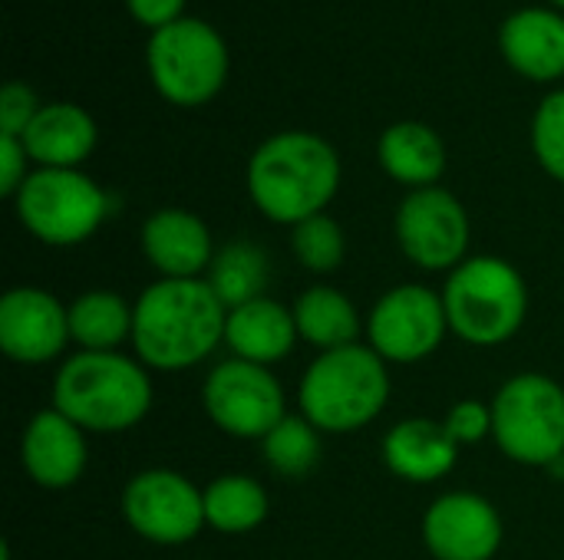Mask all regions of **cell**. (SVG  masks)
I'll use <instances>...</instances> for the list:
<instances>
[{
	"instance_id": "21",
	"label": "cell",
	"mask_w": 564,
	"mask_h": 560,
	"mask_svg": "<svg viewBox=\"0 0 564 560\" xmlns=\"http://www.w3.org/2000/svg\"><path fill=\"white\" fill-rule=\"evenodd\" d=\"M377 155L390 178L413 185V188H430L446 172V145L440 132L413 119L393 122L380 135Z\"/></svg>"
},
{
	"instance_id": "20",
	"label": "cell",
	"mask_w": 564,
	"mask_h": 560,
	"mask_svg": "<svg viewBox=\"0 0 564 560\" xmlns=\"http://www.w3.org/2000/svg\"><path fill=\"white\" fill-rule=\"evenodd\" d=\"M30 162L40 168H79L96 149V122L76 102L40 106L36 119L20 135Z\"/></svg>"
},
{
	"instance_id": "22",
	"label": "cell",
	"mask_w": 564,
	"mask_h": 560,
	"mask_svg": "<svg viewBox=\"0 0 564 560\" xmlns=\"http://www.w3.org/2000/svg\"><path fill=\"white\" fill-rule=\"evenodd\" d=\"M291 310H294V323H297L301 340L311 343L317 353L360 343V330H364L360 314L350 304V297L330 284L307 287Z\"/></svg>"
},
{
	"instance_id": "26",
	"label": "cell",
	"mask_w": 564,
	"mask_h": 560,
	"mask_svg": "<svg viewBox=\"0 0 564 560\" xmlns=\"http://www.w3.org/2000/svg\"><path fill=\"white\" fill-rule=\"evenodd\" d=\"M261 455L281 479H307L321 462V432L304 416H284L264 439Z\"/></svg>"
},
{
	"instance_id": "2",
	"label": "cell",
	"mask_w": 564,
	"mask_h": 560,
	"mask_svg": "<svg viewBox=\"0 0 564 560\" xmlns=\"http://www.w3.org/2000/svg\"><path fill=\"white\" fill-rule=\"evenodd\" d=\"M340 188L337 149L317 132H278L264 139L248 162V195L254 208L278 224H301L324 215Z\"/></svg>"
},
{
	"instance_id": "15",
	"label": "cell",
	"mask_w": 564,
	"mask_h": 560,
	"mask_svg": "<svg viewBox=\"0 0 564 560\" xmlns=\"http://www.w3.org/2000/svg\"><path fill=\"white\" fill-rule=\"evenodd\" d=\"M86 459V432L59 409L50 406L26 422L20 439V462L33 485L63 492L83 479Z\"/></svg>"
},
{
	"instance_id": "4",
	"label": "cell",
	"mask_w": 564,
	"mask_h": 560,
	"mask_svg": "<svg viewBox=\"0 0 564 560\" xmlns=\"http://www.w3.org/2000/svg\"><path fill=\"white\" fill-rule=\"evenodd\" d=\"M390 399L387 360L367 343L317 353L297 386L301 416L330 436L360 432L370 426Z\"/></svg>"
},
{
	"instance_id": "17",
	"label": "cell",
	"mask_w": 564,
	"mask_h": 560,
	"mask_svg": "<svg viewBox=\"0 0 564 560\" xmlns=\"http://www.w3.org/2000/svg\"><path fill=\"white\" fill-rule=\"evenodd\" d=\"M297 340L301 333L294 323V310L271 297H258L228 310L225 347L231 350L235 360L271 366L281 363L297 347Z\"/></svg>"
},
{
	"instance_id": "6",
	"label": "cell",
	"mask_w": 564,
	"mask_h": 560,
	"mask_svg": "<svg viewBox=\"0 0 564 560\" xmlns=\"http://www.w3.org/2000/svg\"><path fill=\"white\" fill-rule=\"evenodd\" d=\"M492 439L519 465L552 469L564 459V389L545 373H519L496 393Z\"/></svg>"
},
{
	"instance_id": "27",
	"label": "cell",
	"mask_w": 564,
	"mask_h": 560,
	"mask_svg": "<svg viewBox=\"0 0 564 560\" xmlns=\"http://www.w3.org/2000/svg\"><path fill=\"white\" fill-rule=\"evenodd\" d=\"M291 248H294V257L311 274H334L347 254V238H344V228L330 215H314L294 224Z\"/></svg>"
},
{
	"instance_id": "33",
	"label": "cell",
	"mask_w": 564,
	"mask_h": 560,
	"mask_svg": "<svg viewBox=\"0 0 564 560\" xmlns=\"http://www.w3.org/2000/svg\"><path fill=\"white\" fill-rule=\"evenodd\" d=\"M555 3H562V7H564V0H555Z\"/></svg>"
},
{
	"instance_id": "7",
	"label": "cell",
	"mask_w": 564,
	"mask_h": 560,
	"mask_svg": "<svg viewBox=\"0 0 564 560\" xmlns=\"http://www.w3.org/2000/svg\"><path fill=\"white\" fill-rule=\"evenodd\" d=\"M20 224L50 248L89 241L109 215L106 191L79 168H36L13 195Z\"/></svg>"
},
{
	"instance_id": "9",
	"label": "cell",
	"mask_w": 564,
	"mask_h": 560,
	"mask_svg": "<svg viewBox=\"0 0 564 560\" xmlns=\"http://www.w3.org/2000/svg\"><path fill=\"white\" fill-rule=\"evenodd\" d=\"M205 416L231 439H264L284 416L288 396L268 366L225 360L202 383Z\"/></svg>"
},
{
	"instance_id": "3",
	"label": "cell",
	"mask_w": 564,
	"mask_h": 560,
	"mask_svg": "<svg viewBox=\"0 0 564 560\" xmlns=\"http://www.w3.org/2000/svg\"><path fill=\"white\" fill-rule=\"evenodd\" d=\"M53 409L83 432L119 436L135 429L152 409V380L145 366L126 353L69 356L53 380Z\"/></svg>"
},
{
	"instance_id": "29",
	"label": "cell",
	"mask_w": 564,
	"mask_h": 560,
	"mask_svg": "<svg viewBox=\"0 0 564 560\" xmlns=\"http://www.w3.org/2000/svg\"><path fill=\"white\" fill-rule=\"evenodd\" d=\"M40 112V99L33 92V86L20 83V79H10L3 89H0V135H23L26 125L36 119Z\"/></svg>"
},
{
	"instance_id": "19",
	"label": "cell",
	"mask_w": 564,
	"mask_h": 560,
	"mask_svg": "<svg viewBox=\"0 0 564 560\" xmlns=\"http://www.w3.org/2000/svg\"><path fill=\"white\" fill-rule=\"evenodd\" d=\"M459 446L449 439L443 422L433 419H403L383 436L387 469L413 485H430L446 479L456 469Z\"/></svg>"
},
{
	"instance_id": "8",
	"label": "cell",
	"mask_w": 564,
	"mask_h": 560,
	"mask_svg": "<svg viewBox=\"0 0 564 560\" xmlns=\"http://www.w3.org/2000/svg\"><path fill=\"white\" fill-rule=\"evenodd\" d=\"M145 63L155 89L169 102L202 106L225 86L228 46L212 23L198 17H178L175 23L152 30Z\"/></svg>"
},
{
	"instance_id": "30",
	"label": "cell",
	"mask_w": 564,
	"mask_h": 560,
	"mask_svg": "<svg viewBox=\"0 0 564 560\" xmlns=\"http://www.w3.org/2000/svg\"><path fill=\"white\" fill-rule=\"evenodd\" d=\"M443 429L449 432V439H453L456 446L482 442L486 436H492V406L476 403V399H463V403H456V406L446 413Z\"/></svg>"
},
{
	"instance_id": "14",
	"label": "cell",
	"mask_w": 564,
	"mask_h": 560,
	"mask_svg": "<svg viewBox=\"0 0 564 560\" xmlns=\"http://www.w3.org/2000/svg\"><path fill=\"white\" fill-rule=\"evenodd\" d=\"M423 541L436 560H492L502 548V518L489 498L449 492L423 515Z\"/></svg>"
},
{
	"instance_id": "16",
	"label": "cell",
	"mask_w": 564,
	"mask_h": 560,
	"mask_svg": "<svg viewBox=\"0 0 564 560\" xmlns=\"http://www.w3.org/2000/svg\"><path fill=\"white\" fill-rule=\"evenodd\" d=\"M142 254L162 277H205L215 261L212 231L195 211L162 208L152 211L142 224Z\"/></svg>"
},
{
	"instance_id": "25",
	"label": "cell",
	"mask_w": 564,
	"mask_h": 560,
	"mask_svg": "<svg viewBox=\"0 0 564 560\" xmlns=\"http://www.w3.org/2000/svg\"><path fill=\"white\" fill-rule=\"evenodd\" d=\"M205 281L212 284V290L218 294V300L231 310L241 307L248 300L264 297L268 287V257L261 248L248 244V241H231L221 251H215V261L205 274Z\"/></svg>"
},
{
	"instance_id": "23",
	"label": "cell",
	"mask_w": 564,
	"mask_h": 560,
	"mask_svg": "<svg viewBox=\"0 0 564 560\" xmlns=\"http://www.w3.org/2000/svg\"><path fill=\"white\" fill-rule=\"evenodd\" d=\"M69 337L86 353H116L132 340V307L116 290H86L69 304Z\"/></svg>"
},
{
	"instance_id": "5",
	"label": "cell",
	"mask_w": 564,
	"mask_h": 560,
	"mask_svg": "<svg viewBox=\"0 0 564 560\" xmlns=\"http://www.w3.org/2000/svg\"><path fill=\"white\" fill-rule=\"evenodd\" d=\"M449 333L473 347H499L512 340L529 317V284L502 257H466L449 271L443 287Z\"/></svg>"
},
{
	"instance_id": "13",
	"label": "cell",
	"mask_w": 564,
	"mask_h": 560,
	"mask_svg": "<svg viewBox=\"0 0 564 560\" xmlns=\"http://www.w3.org/2000/svg\"><path fill=\"white\" fill-rule=\"evenodd\" d=\"M69 337V307L43 287H13L0 300V350L23 366L56 360Z\"/></svg>"
},
{
	"instance_id": "11",
	"label": "cell",
	"mask_w": 564,
	"mask_h": 560,
	"mask_svg": "<svg viewBox=\"0 0 564 560\" xmlns=\"http://www.w3.org/2000/svg\"><path fill=\"white\" fill-rule=\"evenodd\" d=\"M449 333V317L443 294L423 284L390 287L370 310L367 347L377 350L387 363H420L433 356Z\"/></svg>"
},
{
	"instance_id": "12",
	"label": "cell",
	"mask_w": 564,
	"mask_h": 560,
	"mask_svg": "<svg viewBox=\"0 0 564 560\" xmlns=\"http://www.w3.org/2000/svg\"><path fill=\"white\" fill-rule=\"evenodd\" d=\"M397 241L416 267L456 271L469 251V215L440 185L413 188L397 208Z\"/></svg>"
},
{
	"instance_id": "32",
	"label": "cell",
	"mask_w": 564,
	"mask_h": 560,
	"mask_svg": "<svg viewBox=\"0 0 564 560\" xmlns=\"http://www.w3.org/2000/svg\"><path fill=\"white\" fill-rule=\"evenodd\" d=\"M126 7L132 10L135 20H142L152 30H162L169 23H175L185 10V0H126Z\"/></svg>"
},
{
	"instance_id": "1",
	"label": "cell",
	"mask_w": 564,
	"mask_h": 560,
	"mask_svg": "<svg viewBox=\"0 0 564 560\" xmlns=\"http://www.w3.org/2000/svg\"><path fill=\"white\" fill-rule=\"evenodd\" d=\"M228 307L205 277H159L132 304V347L145 370L198 366L225 343Z\"/></svg>"
},
{
	"instance_id": "28",
	"label": "cell",
	"mask_w": 564,
	"mask_h": 560,
	"mask_svg": "<svg viewBox=\"0 0 564 560\" xmlns=\"http://www.w3.org/2000/svg\"><path fill=\"white\" fill-rule=\"evenodd\" d=\"M532 149L542 168L564 182V89L549 92L532 119Z\"/></svg>"
},
{
	"instance_id": "18",
	"label": "cell",
	"mask_w": 564,
	"mask_h": 560,
	"mask_svg": "<svg viewBox=\"0 0 564 560\" xmlns=\"http://www.w3.org/2000/svg\"><path fill=\"white\" fill-rule=\"evenodd\" d=\"M499 46L522 76L558 79L564 73V17L549 7H522L506 17Z\"/></svg>"
},
{
	"instance_id": "31",
	"label": "cell",
	"mask_w": 564,
	"mask_h": 560,
	"mask_svg": "<svg viewBox=\"0 0 564 560\" xmlns=\"http://www.w3.org/2000/svg\"><path fill=\"white\" fill-rule=\"evenodd\" d=\"M26 145L17 135H0V195L13 198L20 191V185L26 182Z\"/></svg>"
},
{
	"instance_id": "24",
	"label": "cell",
	"mask_w": 564,
	"mask_h": 560,
	"mask_svg": "<svg viewBox=\"0 0 564 560\" xmlns=\"http://www.w3.org/2000/svg\"><path fill=\"white\" fill-rule=\"evenodd\" d=\"M268 518V492L251 475H218L205 488V525L221 535H248Z\"/></svg>"
},
{
	"instance_id": "10",
	"label": "cell",
	"mask_w": 564,
	"mask_h": 560,
	"mask_svg": "<svg viewBox=\"0 0 564 560\" xmlns=\"http://www.w3.org/2000/svg\"><path fill=\"white\" fill-rule=\"evenodd\" d=\"M126 525L162 548L188 545L205 528V488L172 469H145L122 488Z\"/></svg>"
}]
</instances>
